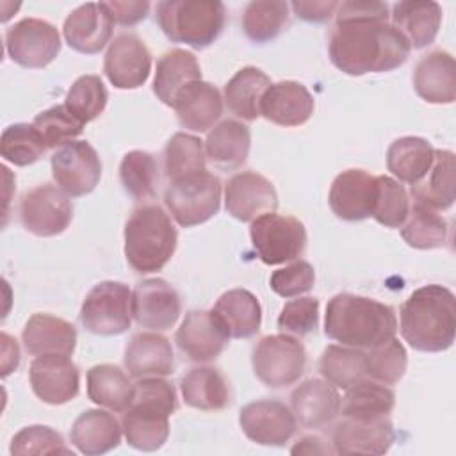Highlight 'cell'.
<instances>
[{
    "label": "cell",
    "mask_w": 456,
    "mask_h": 456,
    "mask_svg": "<svg viewBox=\"0 0 456 456\" xmlns=\"http://www.w3.org/2000/svg\"><path fill=\"white\" fill-rule=\"evenodd\" d=\"M290 5L283 0H255L242 12V30L256 45L276 39L289 23Z\"/></svg>",
    "instance_id": "obj_41"
},
{
    "label": "cell",
    "mask_w": 456,
    "mask_h": 456,
    "mask_svg": "<svg viewBox=\"0 0 456 456\" xmlns=\"http://www.w3.org/2000/svg\"><path fill=\"white\" fill-rule=\"evenodd\" d=\"M73 219L69 196L59 187L41 183L21 196L20 221L27 232L37 237H55L62 233Z\"/></svg>",
    "instance_id": "obj_11"
},
{
    "label": "cell",
    "mask_w": 456,
    "mask_h": 456,
    "mask_svg": "<svg viewBox=\"0 0 456 456\" xmlns=\"http://www.w3.org/2000/svg\"><path fill=\"white\" fill-rule=\"evenodd\" d=\"M324 333L342 346L372 349L397 333L392 306L372 297L340 292L326 305Z\"/></svg>",
    "instance_id": "obj_2"
},
{
    "label": "cell",
    "mask_w": 456,
    "mask_h": 456,
    "mask_svg": "<svg viewBox=\"0 0 456 456\" xmlns=\"http://www.w3.org/2000/svg\"><path fill=\"white\" fill-rule=\"evenodd\" d=\"M109 93L98 75L78 77L66 93L64 105L84 125L96 119L107 107Z\"/></svg>",
    "instance_id": "obj_46"
},
{
    "label": "cell",
    "mask_w": 456,
    "mask_h": 456,
    "mask_svg": "<svg viewBox=\"0 0 456 456\" xmlns=\"http://www.w3.org/2000/svg\"><path fill=\"white\" fill-rule=\"evenodd\" d=\"M294 14L305 21H310V23H322V21H328L337 7H338V2H326V0H310V2H305V0H296L290 4Z\"/></svg>",
    "instance_id": "obj_55"
},
{
    "label": "cell",
    "mask_w": 456,
    "mask_h": 456,
    "mask_svg": "<svg viewBox=\"0 0 456 456\" xmlns=\"http://www.w3.org/2000/svg\"><path fill=\"white\" fill-rule=\"evenodd\" d=\"M401 237L415 249L442 248L449 240V223L438 214V210L415 201L401 226Z\"/></svg>",
    "instance_id": "obj_40"
},
{
    "label": "cell",
    "mask_w": 456,
    "mask_h": 456,
    "mask_svg": "<svg viewBox=\"0 0 456 456\" xmlns=\"http://www.w3.org/2000/svg\"><path fill=\"white\" fill-rule=\"evenodd\" d=\"M255 376L269 388L290 387L306 369L303 342L287 333L262 337L251 353Z\"/></svg>",
    "instance_id": "obj_7"
},
{
    "label": "cell",
    "mask_w": 456,
    "mask_h": 456,
    "mask_svg": "<svg viewBox=\"0 0 456 456\" xmlns=\"http://www.w3.org/2000/svg\"><path fill=\"white\" fill-rule=\"evenodd\" d=\"M251 146L249 128L235 119H224L216 125L205 141L207 159L223 171L242 167Z\"/></svg>",
    "instance_id": "obj_32"
},
{
    "label": "cell",
    "mask_w": 456,
    "mask_h": 456,
    "mask_svg": "<svg viewBox=\"0 0 456 456\" xmlns=\"http://www.w3.org/2000/svg\"><path fill=\"white\" fill-rule=\"evenodd\" d=\"M28 379L32 392L53 406L73 401L80 390V372L69 356H36L28 367Z\"/></svg>",
    "instance_id": "obj_17"
},
{
    "label": "cell",
    "mask_w": 456,
    "mask_h": 456,
    "mask_svg": "<svg viewBox=\"0 0 456 456\" xmlns=\"http://www.w3.org/2000/svg\"><path fill=\"white\" fill-rule=\"evenodd\" d=\"M319 324V299L305 296L290 299L278 315V330L287 335L305 337L315 331Z\"/></svg>",
    "instance_id": "obj_51"
},
{
    "label": "cell",
    "mask_w": 456,
    "mask_h": 456,
    "mask_svg": "<svg viewBox=\"0 0 456 456\" xmlns=\"http://www.w3.org/2000/svg\"><path fill=\"white\" fill-rule=\"evenodd\" d=\"M223 96L216 86L196 80L185 86L175 98L173 109L180 125L192 132L214 128L223 116Z\"/></svg>",
    "instance_id": "obj_25"
},
{
    "label": "cell",
    "mask_w": 456,
    "mask_h": 456,
    "mask_svg": "<svg viewBox=\"0 0 456 456\" xmlns=\"http://www.w3.org/2000/svg\"><path fill=\"white\" fill-rule=\"evenodd\" d=\"M212 310L233 338H249L262 326V306L256 296L246 289L223 292Z\"/></svg>",
    "instance_id": "obj_33"
},
{
    "label": "cell",
    "mask_w": 456,
    "mask_h": 456,
    "mask_svg": "<svg viewBox=\"0 0 456 456\" xmlns=\"http://www.w3.org/2000/svg\"><path fill=\"white\" fill-rule=\"evenodd\" d=\"M175 340L189 360L207 363L224 351L230 333L214 310H192L176 330Z\"/></svg>",
    "instance_id": "obj_15"
},
{
    "label": "cell",
    "mask_w": 456,
    "mask_h": 456,
    "mask_svg": "<svg viewBox=\"0 0 456 456\" xmlns=\"http://www.w3.org/2000/svg\"><path fill=\"white\" fill-rule=\"evenodd\" d=\"M114 21L103 9L102 2H87L78 5L64 20L62 34L69 48L80 53H98L112 37Z\"/></svg>",
    "instance_id": "obj_23"
},
{
    "label": "cell",
    "mask_w": 456,
    "mask_h": 456,
    "mask_svg": "<svg viewBox=\"0 0 456 456\" xmlns=\"http://www.w3.org/2000/svg\"><path fill=\"white\" fill-rule=\"evenodd\" d=\"M5 50L12 62L39 69L48 66L61 52L57 28L39 18H23L5 30Z\"/></svg>",
    "instance_id": "obj_10"
},
{
    "label": "cell",
    "mask_w": 456,
    "mask_h": 456,
    "mask_svg": "<svg viewBox=\"0 0 456 456\" xmlns=\"http://www.w3.org/2000/svg\"><path fill=\"white\" fill-rule=\"evenodd\" d=\"M123 426L114 413L105 410L82 411L69 431V440L78 452L98 456L116 449L121 442Z\"/></svg>",
    "instance_id": "obj_28"
},
{
    "label": "cell",
    "mask_w": 456,
    "mask_h": 456,
    "mask_svg": "<svg viewBox=\"0 0 456 456\" xmlns=\"http://www.w3.org/2000/svg\"><path fill=\"white\" fill-rule=\"evenodd\" d=\"M164 203L173 219L191 228L207 223L221 207V180L205 171L169 182L164 191Z\"/></svg>",
    "instance_id": "obj_6"
},
{
    "label": "cell",
    "mask_w": 456,
    "mask_h": 456,
    "mask_svg": "<svg viewBox=\"0 0 456 456\" xmlns=\"http://www.w3.org/2000/svg\"><path fill=\"white\" fill-rule=\"evenodd\" d=\"M150 71L151 53L139 36L123 32L109 43L103 57V73L114 87L137 89L148 80Z\"/></svg>",
    "instance_id": "obj_14"
},
{
    "label": "cell",
    "mask_w": 456,
    "mask_h": 456,
    "mask_svg": "<svg viewBox=\"0 0 456 456\" xmlns=\"http://www.w3.org/2000/svg\"><path fill=\"white\" fill-rule=\"evenodd\" d=\"M169 417L167 413L130 404L123 411L121 426L128 445L137 451H157L169 436Z\"/></svg>",
    "instance_id": "obj_37"
},
{
    "label": "cell",
    "mask_w": 456,
    "mask_h": 456,
    "mask_svg": "<svg viewBox=\"0 0 456 456\" xmlns=\"http://www.w3.org/2000/svg\"><path fill=\"white\" fill-rule=\"evenodd\" d=\"M337 23L330 34L328 53L331 64L346 75L392 71L406 62L411 46L388 23V5L374 0H349L338 4Z\"/></svg>",
    "instance_id": "obj_1"
},
{
    "label": "cell",
    "mask_w": 456,
    "mask_h": 456,
    "mask_svg": "<svg viewBox=\"0 0 456 456\" xmlns=\"http://www.w3.org/2000/svg\"><path fill=\"white\" fill-rule=\"evenodd\" d=\"M32 125L39 132L46 148H61L75 141V137L84 130V123L78 121L66 105H53L39 112Z\"/></svg>",
    "instance_id": "obj_49"
},
{
    "label": "cell",
    "mask_w": 456,
    "mask_h": 456,
    "mask_svg": "<svg viewBox=\"0 0 456 456\" xmlns=\"http://www.w3.org/2000/svg\"><path fill=\"white\" fill-rule=\"evenodd\" d=\"M378 176L363 169H346L335 176L328 192L331 212L344 221H363L372 216Z\"/></svg>",
    "instance_id": "obj_20"
},
{
    "label": "cell",
    "mask_w": 456,
    "mask_h": 456,
    "mask_svg": "<svg viewBox=\"0 0 456 456\" xmlns=\"http://www.w3.org/2000/svg\"><path fill=\"white\" fill-rule=\"evenodd\" d=\"M224 208L233 219L249 223L262 214L276 212L278 194L265 176L255 171H242L224 185Z\"/></svg>",
    "instance_id": "obj_18"
},
{
    "label": "cell",
    "mask_w": 456,
    "mask_h": 456,
    "mask_svg": "<svg viewBox=\"0 0 456 456\" xmlns=\"http://www.w3.org/2000/svg\"><path fill=\"white\" fill-rule=\"evenodd\" d=\"M2 340H4V370L2 376H9L12 370L18 369L20 365V347L16 344V340L12 337H9L7 333H2Z\"/></svg>",
    "instance_id": "obj_57"
},
{
    "label": "cell",
    "mask_w": 456,
    "mask_h": 456,
    "mask_svg": "<svg viewBox=\"0 0 456 456\" xmlns=\"http://www.w3.org/2000/svg\"><path fill=\"white\" fill-rule=\"evenodd\" d=\"M119 182L125 192L134 200H151L159 183V167L155 157L142 150L128 151L119 164Z\"/></svg>",
    "instance_id": "obj_43"
},
{
    "label": "cell",
    "mask_w": 456,
    "mask_h": 456,
    "mask_svg": "<svg viewBox=\"0 0 456 456\" xmlns=\"http://www.w3.org/2000/svg\"><path fill=\"white\" fill-rule=\"evenodd\" d=\"M125 367L132 378L167 376L175 369L171 342L157 331H139L132 335L125 347Z\"/></svg>",
    "instance_id": "obj_26"
},
{
    "label": "cell",
    "mask_w": 456,
    "mask_h": 456,
    "mask_svg": "<svg viewBox=\"0 0 456 456\" xmlns=\"http://www.w3.org/2000/svg\"><path fill=\"white\" fill-rule=\"evenodd\" d=\"M196 80H201V68L196 55L183 48H171L157 61L153 93L164 105L173 107L176 94Z\"/></svg>",
    "instance_id": "obj_31"
},
{
    "label": "cell",
    "mask_w": 456,
    "mask_h": 456,
    "mask_svg": "<svg viewBox=\"0 0 456 456\" xmlns=\"http://www.w3.org/2000/svg\"><path fill=\"white\" fill-rule=\"evenodd\" d=\"M176 242L169 214L155 203L135 208L125 224V258L139 274L160 271L175 255Z\"/></svg>",
    "instance_id": "obj_4"
},
{
    "label": "cell",
    "mask_w": 456,
    "mask_h": 456,
    "mask_svg": "<svg viewBox=\"0 0 456 456\" xmlns=\"http://www.w3.org/2000/svg\"><path fill=\"white\" fill-rule=\"evenodd\" d=\"M205 148L203 142L191 134L176 132L164 150V173L169 182L205 171Z\"/></svg>",
    "instance_id": "obj_44"
},
{
    "label": "cell",
    "mask_w": 456,
    "mask_h": 456,
    "mask_svg": "<svg viewBox=\"0 0 456 456\" xmlns=\"http://www.w3.org/2000/svg\"><path fill=\"white\" fill-rule=\"evenodd\" d=\"M180 314V296L162 278L142 280L132 290V317L142 328L166 331L175 326Z\"/></svg>",
    "instance_id": "obj_16"
},
{
    "label": "cell",
    "mask_w": 456,
    "mask_h": 456,
    "mask_svg": "<svg viewBox=\"0 0 456 456\" xmlns=\"http://www.w3.org/2000/svg\"><path fill=\"white\" fill-rule=\"evenodd\" d=\"M340 394L326 379L310 378L290 394V410L306 429H321L340 413Z\"/></svg>",
    "instance_id": "obj_22"
},
{
    "label": "cell",
    "mask_w": 456,
    "mask_h": 456,
    "mask_svg": "<svg viewBox=\"0 0 456 456\" xmlns=\"http://www.w3.org/2000/svg\"><path fill=\"white\" fill-rule=\"evenodd\" d=\"M271 78L255 66L240 68L224 86L223 100L232 114L244 121H255L260 116V100Z\"/></svg>",
    "instance_id": "obj_36"
},
{
    "label": "cell",
    "mask_w": 456,
    "mask_h": 456,
    "mask_svg": "<svg viewBox=\"0 0 456 456\" xmlns=\"http://www.w3.org/2000/svg\"><path fill=\"white\" fill-rule=\"evenodd\" d=\"M180 392L187 406L201 411H221L232 403L224 374L210 365L189 369L180 379Z\"/></svg>",
    "instance_id": "obj_29"
},
{
    "label": "cell",
    "mask_w": 456,
    "mask_h": 456,
    "mask_svg": "<svg viewBox=\"0 0 456 456\" xmlns=\"http://www.w3.org/2000/svg\"><path fill=\"white\" fill-rule=\"evenodd\" d=\"M82 326L94 335H119L132 324V290L121 281H100L80 308Z\"/></svg>",
    "instance_id": "obj_9"
},
{
    "label": "cell",
    "mask_w": 456,
    "mask_h": 456,
    "mask_svg": "<svg viewBox=\"0 0 456 456\" xmlns=\"http://www.w3.org/2000/svg\"><path fill=\"white\" fill-rule=\"evenodd\" d=\"M130 404L151 408L167 415H173L178 406L175 387L160 376L139 378V381L134 383V397Z\"/></svg>",
    "instance_id": "obj_52"
},
{
    "label": "cell",
    "mask_w": 456,
    "mask_h": 456,
    "mask_svg": "<svg viewBox=\"0 0 456 456\" xmlns=\"http://www.w3.org/2000/svg\"><path fill=\"white\" fill-rule=\"evenodd\" d=\"M435 159V148L428 139L406 135L395 139L387 151V167L408 185L419 183L429 171Z\"/></svg>",
    "instance_id": "obj_35"
},
{
    "label": "cell",
    "mask_w": 456,
    "mask_h": 456,
    "mask_svg": "<svg viewBox=\"0 0 456 456\" xmlns=\"http://www.w3.org/2000/svg\"><path fill=\"white\" fill-rule=\"evenodd\" d=\"M155 20L173 43L201 50L221 36L226 9L217 0H164L155 7Z\"/></svg>",
    "instance_id": "obj_5"
},
{
    "label": "cell",
    "mask_w": 456,
    "mask_h": 456,
    "mask_svg": "<svg viewBox=\"0 0 456 456\" xmlns=\"http://www.w3.org/2000/svg\"><path fill=\"white\" fill-rule=\"evenodd\" d=\"M11 454L25 456V454H73V451L66 445L61 433L52 429L50 426H27L20 429L9 447Z\"/></svg>",
    "instance_id": "obj_50"
},
{
    "label": "cell",
    "mask_w": 456,
    "mask_h": 456,
    "mask_svg": "<svg viewBox=\"0 0 456 456\" xmlns=\"http://www.w3.org/2000/svg\"><path fill=\"white\" fill-rule=\"evenodd\" d=\"M454 153L451 150H435L433 164L428 175L411 185V196L433 210H447L454 203Z\"/></svg>",
    "instance_id": "obj_34"
},
{
    "label": "cell",
    "mask_w": 456,
    "mask_h": 456,
    "mask_svg": "<svg viewBox=\"0 0 456 456\" xmlns=\"http://www.w3.org/2000/svg\"><path fill=\"white\" fill-rule=\"evenodd\" d=\"M321 376L337 388L347 390L367 379V354L363 349L349 346H328L319 360Z\"/></svg>",
    "instance_id": "obj_39"
},
{
    "label": "cell",
    "mask_w": 456,
    "mask_h": 456,
    "mask_svg": "<svg viewBox=\"0 0 456 456\" xmlns=\"http://www.w3.org/2000/svg\"><path fill=\"white\" fill-rule=\"evenodd\" d=\"M314 96L296 80L271 84L260 100V116L280 126H301L314 114Z\"/></svg>",
    "instance_id": "obj_21"
},
{
    "label": "cell",
    "mask_w": 456,
    "mask_h": 456,
    "mask_svg": "<svg viewBox=\"0 0 456 456\" xmlns=\"http://www.w3.org/2000/svg\"><path fill=\"white\" fill-rule=\"evenodd\" d=\"M315 271L314 265L306 260H294L292 264L276 269L271 274L269 287L281 297H296L314 289Z\"/></svg>",
    "instance_id": "obj_53"
},
{
    "label": "cell",
    "mask_w": 456,
    "mask_h": 456,
    "mask_svg": "<svg viewBox=\"0 0 456 456\" xmlns=\"http://www.w3.org/2000/svg\"><path fill=\"white\" fill-rule=\"evenodd\" d=\"M394 440L388 417H344L333 429L335 454H385Z\"/></svg>",
    "instance_id": "obj_19"
},
{
    "label": "cell",
    "mask_w": 456,
    "mask_h": 456,
    "mask_svg": "<svg viewBox=\"0 0 456 456\" xmlns=\"http://www.w3.org/2000/svg\"><path fill=\"white\" fill-rule=\"evenodd\" d=\"M401 335L417 351L440 353L456 335V297L444 285L429 283L413 290L401 305Z\"/></svg>",
    "instance_id": "obj_3"
},
{
    "label": "cell",
    "mask_w": 456,
    "mask_h": 456,
    "mask_svg": "<svg viewBox=\"0 0 456 456\" xmlns=\"http://www.w3.org/2000/svg\"><path fill=\"white\" fill-rule=\"evenodd\" d=\"M87 397L112 411H125L134 397V385L125 370L112 363H100L87 370Z\"/></svg>",
    "instance_id": "obj_38"
},
{
    "label": "cell",
    "mask_w": 456,
    "mask_h": 456,
    "mask_svg": "<svg viewBox=\"0 0 456 456\" xmlns=\"http://www.w3.org/2000/svg\"><path fill=\"white\" fill-rule=\"evenodd\" d=\"M242 433L258 445H285L297 429L292 410L276 399H260L242 406L239 413Z\"/></svg>",
    "instance_id": "obj_13"
},
{
    "label": "cell",
    "mask_w": 456,
    "mask_h": 456,
    "mask_svg": "<svg viewBox=\"0 0 456 456\" xmlns=\"http://www.w3.org/2000/svg\"><path fill=\"white\" fill-rule=\"evenodd\" d=\"M392 25L408 39L411 48H424L436 39L442 7L431 0H404L392 7Z\"/></svg>",
    "instance_id": "obj_30"
},
{
    "label": "cell",
    "mask_w": 456,
    "mask_h": 456,
    "mask_svg": "<svg viewBox=\"0 0 456 456\" xmlns=\"http://www.w3.org/2000/svg\"><path fill=\"white\" fill-rule=\"evenodd\" d=\"M114 25L132 27L150 12V2H102Z\"/></svg>",
    "instance_id": "obj_54"
},
{
    "label": "cell",
    "mask_w": 456,
    "mask_h": 456,
    "mask_svg": "<svg viewBox=\"0 0 456 456\" xmlns=\"http://www.w3.org/2000/svg\"><path fill=\"white\" fill-rule=\"evenodd\" d=\"M410 212V200L406 189L392 176H378V194L372 208V216L379 224L387 228H401Z\"/></svg>",
    "instance_id": "obj_47"
},
{
    "label": "cell",
    "mask_w": 456,
    "mask_h": 456,
    "mask_svg": "<svg viewBox=\"0 0 456 456\" xmlns=\"http://www.w3.org/2000/svg\"><path fill=\"white\" fill-rule=\"evenodd\" d=\"M251 244L258 258L267 265L297 260L306 248V228L292 217L267 212L251 221Z\"/></svg>",
    "instance_id": "obj_8"
},
{
    "label": "cell",
    "mask_w": 456,
    "mask_h": 456,
    "mask_svg": "<svg viewBox=\"0 0 456 456\" xmlns=\"http://www.w3.org/2000/svg\"><path fill=\"white\" fill-rule=\"evenodd\" d=\"M394 406V390L374 379L358 381L340 399V413L344 417H388Z\"/></svg>",
    "instance_id": "obj_42"
},
{
    "label": "cell",
    "mask_w": 456,
    "mask_h": 456,
    "mask_svg": "<svg viewBox=\"0 0 456 456\" xmlns=\"http://www.w3.org/2000/svg\"><path fill=\"white\" fill-rule=\"evenodd\" d=\"M21 338L27 353L32 356H71L77 347L75 326L50 314H34L27 321Z\"/></svg>",
    "instance_id": "obj_27"
},
{
    "label": "cell",
    "mask_w": 456,
    "mask_h": 456,
    "mask_svg": "<svg viewBox=\"0 0 456 456\" xmlns=\"http://www.w3.org/2000/svg\"><path fill=\"white\" fill-rule=\"evenodd\" d=\"M290 452L292 454H330L335 451L330 449L328 444H324V440L321 436L308 435V436H303L301 440H297V444L290 449Z\"/></svg>",
    "instance_id": "obj_56"
},
{
    "label": "cell",
    "mask_w": 456,
    "mask_h": 456,
    "mask_svg": "<svg viewBox=\"0 0 456 456\" xmlns=\"http://www.w3.org/2000/svg\"><path fill=\"white\" fill-rule=\"evenodd\" d=\"M46 150L48 148L45 141L32 123H14L2 132L0 153L4 160L14 166L34 164L43 157Z\"/></svg>",
    "instance_id": "obj_45"
},
{
    "label": "cell",
    "mask_w": 456,
    "mask_h": 456,
    "mask_svg": "<svg viewBox=\"0 0 456 456\" xmlns=\"http://www.w3.org/2000/svg\"><path fill=\"white\" fill-rule=\"evenodd\" d=\"M367 376L383 385L397 383L408 367L404 346L394 337L372 349H367Z\"/></svg>",
    "instance_id": "obj_48"
},
{
    "label": "cell",
    "mask_w": 456,
    "mask_h": 456,
    "mask_svg": "<svg viewBox=\"0 0 456 456\" xmlns=\"http://www.w3.org/2000/svg\"><path fill=\"white\" fill-rule=\"evenodd\" d=\"M413 89L428 103L456 100V64L445 50H433L419 59L413 69Z\"/></svg>",
    "instance_id": "obj_24"
},
{
    "label": "cell",
    "mask_w": 456,
    "mask_h": 456,
    "mask_svg": "<svg viewBox=\"0 0 456 456\" xmlns=\"http://www.w3.org/2000/svg\"><path fill=\"white\" fill-rule=\"evenodd\" d=\"M52 176L71 198L93 192L102 178V160L87 141H71L52 155Z\"/></svg>",
    "instance_id": "obj_12"
}]
</instances>
